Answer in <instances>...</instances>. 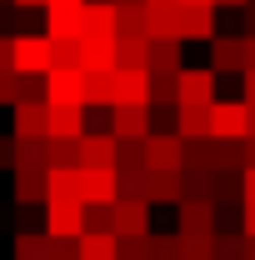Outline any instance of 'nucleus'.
Listing matches in <instances>:
<instances>
[{
    "instance_id": "48",
    "label": "nucleus",
    "mask_w": 255,
    "mask_h": 260,
    "mask_svg": "<svg viewBox=\"0 0 255 260\" xmlns=\"http://www.w3.org/2000/svg\"><path fill=\"white\" fill-rule=\"evenodd\" d=\"M250 0H215V10H245Z\"/></svg>"
},
{
    "instance_id": "1",
    "label": "nucleus",
    "mask_w": 255,
    "mask_h": 260,
    "mask_svg": "<svg viewBox=\"0 0 255 260\" xmlns=\"http://www.w3.org/2000/svg\"><path fill=\"white\" fill-rule=\"evenodd\" d=\"M245 135H250L245 100H215L210 105V140H245Z\"/></svg>"
},
{
    "instance_id": "6",
    "label": "nucleus",
    "mask_w": 255,
    "mask_h": 260,
    "mask_svg": "<svg viewBox=\"0 0 255 260\" xmlns=\"http://www.w3.org/2000/svg\"><path fill=\"white\" fill-rule=\"evenodd\" d=\"M115 150H120V140L110 130H85L80 135V170H115Z\"/></svg>"
},
{
    "instance_id": "29",
    "label": "nucleus",
    "mask_w": 255,
    "mask_h": 260,
    "mask_svg": "<svg viewBox=\"0 0 255 260\" xmlns=\"http://www.w3.org/2000/svg\"><path fill=\"white\" fill-rule=\"evenodd\" d=\"M145 35L150 40H180V10H150Z\"/></svg>"
},
{
    "instance_id": "41",
    "label": "nucleus",
    "mask_w": 255,
    "mask_h": 260,
    "mask_svg": "<svg viewBox=\"0 0 255 260\" xmlns=\"http://www.w3.org/2000/svg\"><path fill=\"white\" fill-rule=\"evenodd\" d=\"M240 235L255 240V205H240Z\"/></svg>"
},
{
    "instance_id": "8",
    "label": "nucleus",
    "mask_w": 255,
    "mask_h": 260,
    "mask_svg": "<svg viewBox=\"0 0 255 260\" xmlns=\"http://www.w3.org/2000/svg\"><path fill=\"white\" fill-rule=\"evenodd\" d=\"M175 210H180V230H175V235H190V240H210V235H215V220H220V215H215L210 200H180Z\"/></svg>"
},
{
    "instance_id": "15",
    "label": "nucleus",
    "mask_w": 255,
    "mask_h": 260,
    "mask_svg": "<svg viewBox=\"0 0 255 260\" xmlns=\"http://www.w3.org/2000/svg\"><path fill=\"white\" fill-rule=\"evenodd\" d=\"M115 105H150V70H115Z\"/></svg>"
},
{
    "instance_id": "44",
    "label": "nucleus",
    "mask_w": 255,
    "mask_h": 260,
    "mask_svg": "<svg viewBox=\"0 0 255 260\" xmlns=\"http://www.w3.org/2000/svg\"><path fill=\"white\" fill-rule=\"evenodd\" d=\"M85 0H45V10H80Z\"/></svg>"
},
{
    "instance_id": "32",
    "label": "nucleus",
    "mask_w": 255,
    "mask_h": 260,
    "mask_svg": "<svg viewBox=\"0 0 255 260\" xmlns=\"http://www.w3.org/2000/svg\"><path fill=\"white\" fill-rule=\"evenodd\" d=\"M115 170H145V140H120Z\"/></svg>"
},
{
    "instance_id": "40",
    "label": "nucleus",
    "mask_w": 255,
    "mask_h": 260,
    "mask_svg": "<svg viewBox=\"0 0 255 260\" xmlns=\"http://www.w3.org/2000/svg\"><path fill=\"white\" fill-rule=\"evenodd\" d=\"M240 205H255V170H240Z\"/></svg>"
},
{
    "instance_id": "30",
    "label": "nucleus",
    "mask_w": 255,
    "mask_h": 260,
    "mask_svg": "<svg viewBox=\"0 0 255 260\" xmlns=\"http://www.w3.org/2000/svg\"><path fill=\"white\" fill-rule=\"evenodd\" d=\"M50 170H80V140H50Z\"/></svg>"
},
{
    "instance_id": "13",
    "label": "nucleus",
    "mask_w": 255,
    "mask_h": 260,
    "mask_svg": "<svg viewBox=\"0 0 255 260\" xmlns=\"http://www.w3.org/2000/svg\"><path fill=\"white\" fill-rule=\"evenodd\" d=\"M210 70L215 75H225V70L245 75V35H215L210 40Z\"/></svg>"
},
{
    "instance_id": "37",
    "label": "nucleus",
    "mask_w": 255,
    "mask_h": 260,
    "mask_svg": "<svg viewBox=\"0 0 255 260\" xmlns=\"http://www.w3.org/2000/svg\"><path fill=\"white\" fill-rule=\"evenodd\" d=\"M15 100H20V75L0 70V105H15Z\"/></svg>"
},
{
    "instance_id": "19",
    "label": "nucleus",
    "mask_w": 255,
    "mask_h": 260,
    "mask_svg": "<svg viewBox=\"0 0 255 260\" xmlns=\"http://www.w3.org/2000/svg\"><path fill=\"white\" fill-rule=\"evenodd\" d=\"M45 190H50V170H15V185H10L15 205H40Z\"/></svg>"
},
{
    "instance_id": "45",
    "label": "nucleus",
    "mask_w": 255,
    "mask_h": 260,
    "mask_svg": "<svg viewBox=\"0 0 255 260\" xmlns=\"http://www.w3.org/2000/svg\"><path fill=\"white\" fill-rule=\"evenodd\" d=\"M145 10H180V0H145Z\"/></svg>"
},
{
    "instance_id": "18",
    "label": "nucleus",
    "mask_w": 255,
    "mask_h": 260,
    "mask_svg": "<svg viewBox=\"0 0 255 260\" xmlns=\"http://www.w3.org/2000/svg\"><path fill=\"white\" fill-rule=\"evenodd\" d=\"M85 135V105H50V140H80Z\"/></svg>"
},
{
    "instance_id": "36",
    "label": "nucleus",
    "mask_w": 255,
    "mask_h": 260,
    "mask_svg": "<svg viewBox=\"0 0 255 260\" xmlns=\"http://www.w3.org/2000/svg\"><path fill=\"white\" fill-rule=\"evenodd\" d=\"M150 260H180V235H150Z\"/></svg>"
},
{
    "instance_id": "38",
    "label": "nucleus",
    "mask_w": 255,
    "mask_h": 260,
    "mask_svg": "<svg viewBox=\"0 0 255 260\" xmlns=\"http://www.w3.org/2000/svg\"><path fill=\"white\" fill-rule=\"evenodd\" d=\"M20 100H40L45 105V75H20Z\"/></svg>"
},
{
    "instance_id": "34",
    "label": "nucleus",
    "mask_w": 255,
    "mask_h": 260,
    "mask_svg": "<svg viewBox=\"0 0 255 260\" xmlns=\"http://www.w3.org/2000/svg\"><path fill=\"white\" fill-rule=\"evenodd\" d=\"M115 260H150V235H130V240H115Z\"/></svg>"
},
{
    "instance_id": "5",
    "label": "nucleus",
    "mask_w": 255,
    "mask_h": 260,
    "mask_svg": "<svg viewBox=\"0 0 255 260\" xmlns=\"http://www.w3.org/2000/svg\"><path fill=\"white\" fill-rule=\"evenodd\" d=\"M50 40L45 35H15V75H50Z\"/></svg>"
},
{
    "instance_id": "11",
    "label": "nucleus",
    "mask_w": 255,
    "mask_h": 260,
    "mask_svg": "<svg viewBox=\"0 0 255 260\" xmlns=\"http://www.w3.org/2000/svg\"><path fill=\"white\" fill-rule=\"evenodd\" d=\"M110 135L115 140H145L150 135V105H115L110 110Z\"/></svg>"
},
{
    "instance_id": "27",
    "label": "nucleus",
    "mask_w": 255,
    "mask_h": 260,
    "mask_svg": "<svg viewBox=\"0 0 255 260\" xmlns=\"http://www.w3.org/2000/svg\"><path fill=\"white\" fill-rule=\"evenodd\" d=\"M185 145V165L180 170H215V140L205 135V140H180Z\"/></svg>"
},
{
    "instance_id": "20",
    "label": "nucleus",
    "mask_w": 255,
    "mask_h": 260,
    "mask_svg": "<svg viewBox=\"0 0 255 260\" xmlns=\"http://www.w3.org/2000/svg\"><path fill=\"white\" fill-rule=\"evenodd\" d=\"M10 170H50V135L45 140H15V165Z\"/></svg>"
},
{
    "instance_id": "43",
    "label": "nucleus",
    "mask_w": 255,
    "mask_h": 260,
    "mask_svg": "<svg viewBox=\"0 0 255 260\" xmlns=\"http://www.w3.org/2000/svg\"><path fill=\"white\" fill-rule=\"evenodd\" d=\"M240 100H245V105H255V70H245V90H240Z\"/></svg>"
},
{
    "instance_id": "52",
    "label": "nucleus",
    "mask_w": 255,
    "mask_h": 260,
    "mask_svg": "<svg viewBox=\"0 0 255 260\" xmlns=\"http://www.w3.org/2000/svg\"><path fill=\"white\" fill-rule=\"evenodd\" d=\"M115 5H145V0H115Z\"/></svg>"
},
{
    "instance_id": "49",
    "label": "nucleus",
    "mask_w": 255,
    "mask_h": 260,
    "mask_svg": "<svg viewBox=\"0 0 255 260\" xmlns=\"http://www.w3.org/2000/svg\"><path fill=\"white\" fill-rule=\"evenodd\" d=\"M15 10H45V0H10Z\"/></svg>"
},
{
    "instance_id": "26",
    "label": "nucleus",
    "mask_w": 255,
    "mask_h": 260,
    "mask_svg": "<svg viewBox=\"0 0 255 260\" xmlns=\"http://www.w3.org/2000/svg\"><path fill=\"white\" fill-rule=\"evenodd\" d=\"M145 25H150V10L145 5H115V35H145Z\"/></svg>"
},
{
    "instance_id": "31",
    "label": "nucleus",
    "mask_w": 255,
    "mask_h": 260,
    "mask_svg": "<svg viewBox=\"0 0 255 260\" xmlns=\"http://www.w3.org/2000/svg\"><path fill=\"white\" fill-rule=\"evenodd\" d=\"M80 260H115V235H80Z\"/></svg>"
},
{
    "instance_id": "16",
    "label": "nucleus",
    "mask_w": 255,
    "mask_h": 260,
    "mask_svg": "<svg viewBox=\"0 0 255 260\" xmlns=\"http://www.w3.org/2000/svg\"><path fill=\"white\" fill-rule=\"evenodd\" d=\"M145 200H150V205H180V200H185L180 170H150V175H145Z\"/></svg>"
},
{
    "instance_id": "3",
    "label": "nucleus",
    "mask_w": 255,
    "mask_h": 260,
    "mask_svg": "<svg viewBox=\"0 0 255 260\" xmlns=\"http://www.w3.org/2000/svg\"><path fill=\"white\" fill-rule=\"evenodd\" d=\"M70 185L80 195V205H115V170H70Z\"/></svg>"
},
{
    "instance_id": "14",
    "label": "nucleus",
    "mask_w": 255,
    "mask_h": 260,
    "mask_svg": "<svg viewBox=\"0 0 255 260\" xmlns=\"http://www.w3.org/2000/svg\"><path fill=\"white\" fill-rule=\"evenodd\" d=\"M85 75V110H115V70H80Z\"/></svg>"
},
{
    "instance_id": "42",
    "label": "nucleus",
    "mask_w": 255,
    "mask_h": 260,
    "mask_svg": "<svg viewBox=\"0 0 255 260\" xmlns=\"http://www.w3.org/2000/svg\"><path fill=\"white\" fill-rule=\"evenodd\" d=\"M10 165H15V140L0 135V170H10Z\"/></svg>"
},
{
    "instance_id": "9",
    "label": "nucleus",
    "mask_w": 255,
    "mask_h": 260,
    "mask_svg": "<svg viewBox=\"0 0 255 260\" xmlns=\"http://www.w3.org/2000/svg\"><path fill=\"white\" fill-rule=\"evenodd\" d=\"M45 105H85V75L80 70H50L45 75Z\"/></svg>"
},
{
    "instance_id": "53",
    "label": "nucleus",
    "mask_w": 255,
    "mask_h": 260,
    "mask_svg": "<svg viewBox=\"0 0 255 260\" xmlns=\"http://www.w3.org/2000/svg\"><path fill=\"white\" fill-rule=\"evenodd\" d=\"M0 10H10V0H0Z\"/></svg>"
},
{
    "instance_id": "21",
    "label": "nucleus",
    "mask_w": 255,
    "mask_h": 260,
    "mask_svg": "<svg viewBox=\"0 0 255 260\" xmlns=\"http://www.w3.org/2000/svg\"><path fill=\"white\" fill-rule=\"evenodd\" d=\"M175 135H180V140H205V135H210V110H200V105H175Z\"/></svg>"
},
{
    "instance_id": "50",
    "label": "nucleus",
    "mask_w": 255,
    "mask_h": 260,
    "mask_svg": "<svg viewBox=\"0 0 255 260\" xmlns=\"http://www.w3.org/2000/svg\"><path fill=\"white\" fill-rule=\"evenodd\" d=\"M180 5H215V0H180Z\"/></svg>"
},
{
    "instance_id": "51",
    "label": "nucleus",
    "mask_w": 255,
    "mask_h": 260,
    "mask_svg": "<svg viewBox=\"0 0 255 260\" xmlns=\"http://www.w3.org/2000/svg\"><path fill=\"white\" fill-rule=\"evenodd\" d=\"M245 110H250V135H255V105H245Z\"/></svg>"
},
{
    "instance_id": "17",
    "label": "nucleus",
    "mask_w": 255,
    "mask_h": 260,
    "mask_svg": "<svg viewBox=\"0 0 255 260\" xmlns=\"http://www.w3.org/2000/svg\"><path fill=\"white\" fill-rule=\"evenodd\" d=\"M115 70H150V40L145 35H115Z\"/></svg>"
},
{
    "instance_id": "33",
    "label": "nucleus",
    "mask_w": 255,
    "mask_h": 260,
    "mask_svg": "<svg viewBox=\"0 0 255 260\" xmlns=\"http://www.w3.org/2000/svg\"><path fill=\"white\" fill-rule=\"evenodd\" d=\"M110 210L115 205H85V235H115L110 230Z\"/></svg>"
},
{
    "instance_id": "24",
    "label": "nucleus",
    "mask_w": 255,
    "mask_h": 260,
    "mask_svg": "<svg viewBox=\"0 0 255 260\" xmlns=\"http://www.w3.org/2000/svg\"><path fill=\"white\" fill-rule=\"evenodd\" d=\"M180 40H150V75H180Z\"/></svg>"
},
{
    "instance_id": "46",
    "label": "nucleus",
    "mask_w": 255,
    "mask_h": 260,
    "mask_svg": "<svg viewBox=\"0 0 255 260\" xmlns=\"http://www.w3.org/2000/svg\"><path fill=\"white\" fill-rule=\"evenodd\" d=\"M245 70H255V35H245Z\"/></svg>"
},
{
    "instance_id": "23",
    "label": "nucleus",
    "mask_w": 255,
    "mask_h": 260,
    "mask_svg": "<svg viewBox=\"0 0 255 260\" xmlns=\"http://www.w3.org/2000/svg\"><path fill=\"white\" fill-rule=\"evenodd\" d=\"M80 10H45V40H80Z\"/></svg>"
},
{
    "instance_id": "4",
    "label": "nucleus",
    "mask_w": 255,
    "mask_h": 260,
    "mask_svg": "<svg viewBox=\"0 0 255 260\" xmlns=\"http://www.w3.org/2000/svg\"><path fill=\"white\" fill-rule=\"evenodd\" d=\"M185 165V145L175 130H150L145 135V170H180Z\"/></svg>"
},
{
    "instance_id": "28",
    "label": "nucleus",
    "mask_w": 255,
    "mask_h": 260,
    "mask_svg": "<svg viewBox=\"0 0 255 260\" xmlns=\"http://www.w3.org/2000/svg\"><path fill=\"white\" fill-rule=\"evenodd\" d=\"M50 60L55 70H85V50H80V40H50Z\"/></svg>"
},
{
    "instance_id": "35",
    "label": "nucleus",
    "mask_w": 255,
    "mask_h": 260,
    "mask_svg": "<svg viewBox=\"0 0 255 260\" xmlns=\"http://www.w3.org/2000/svg\"><path fill=\"white\" fill-rule=\"evenodd\" d=\"M180 260H215V235H210V240H190V235H180Z\"/></svg>"
},
{
    "instance_id": "39",
    "label": "nucleus",
    "mask_w": 255,
    "mask_h": 260,
    "mask_svg": "<svg viewBox=\"0 0 255 260\" xmlns=\"http://www.w3.org/2000/svg\"><path fill=\"white\" fill-rule=\"evenodd\" d=\"M0 70H15V35H0Z\"/></svg>"
},
{
    "instance_id": "12",
    "label": "nucleus",
    "mask_w": 255,
    "mask_h": 260,
    "mask_svg": "<svg viewBox=\"0 0 255 260\" xmlns=\"http://www.w3.org/2000/svg\"><path fill=\"white\" fill-rule=\"evenodd\" d=\"M215 5H180V45L185 40H215Z\"/></svg>"
},
{
    "instance_id": "47",
    "label": "nucleus",
    "mask_w": 255,
    "mask_h": 260,
    "mask_svg": "<svg viewBox=\"0 0 255 260\" xmlns=\"http://www.w3.org/2000/svg\"><path fill=\"white\" fill-rule=\"evenodd\" d=\"M245 170H255V135H245Z\"/></svg>"
},
{
    "instance_id": "7",
    "label": "nucleus",
    "mask_w": 255,
    "mask_h": 260,
    "mask_svg": "<svg viewBox=\"0 0 255 260\" xmlns=\"http://www.w3.org/2000/svg\"><path fill=\"white\" fill-rule=\"evenodd\" d=\"M110 230H115V240L150 235V200H115V210H110Z\"/></svg>"
},
{
    "instance_id": "10",
    "label": "nucleus",
    "mask_w": 255,
    "mask_h": 260,
    "mask_svg": "<svg viewBox=\"0 0 255 260\" xmlns=\"http://www.w3.org/2000/svg\"><path fill=\"white\" fill-rule=\"evenodd\" d=\"M175 85H180V105H200V110H210V105H215V70H210V65H205V70H180V80H175Z\"/></svg>"
},
{
    "instance_id": "22",
    "label": "nucleus",
    "mask_w": 255,
    "mask_h": 260,
    "mask_svg": "<svg viewBox=\"0 0 255 260\" xmlns=\"http://www.w3.org/2000/svg\"><path fill=\"white\" fill-rule=\"evenodd\" d=\"M10 260H50V235L45 230H15Z\"/></svg>"
},
{
    "instance_id": "25",
    "label": "nucleus",
    "mask_w": 255,
    "mask_h": 260,
    "mask_svg": "<svg viewBox=\"0 0 255 260\" xmlns=\"http://www.w3.org/2000/svg\"><path fill=\"white\" fill-rule=\"evenodd\" d=\"M180 190H185V200H210L215 205V170H180Z\"/></svg>"
},
{
    "instance_id": "2",
    "label": "nucleus",
    "mask_w": 255,
    "mask_h": 260,
    "mask_svg": "<svg viewBox=\"0 0 255 260\" xmlns=\"http://www.w3.org/2000/svg\"><path fill=\"white\" fill-rule=\"evenodd\" d=\"M10 135H15V140H45V135H50V105H40V100H15V105H10Z\"/></svg>"
}]
</instances>
